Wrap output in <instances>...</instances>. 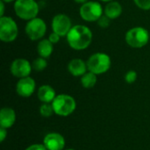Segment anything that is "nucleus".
<instances>
[{
	"mask_svg": "<svg viewBox=\"0 0 150 150\" xmlns=\"http://www.w3.org/2000/svg\"><path fill=\"white\" fill-rule=\"evenodd\" d=\"M69 46L76 51H82L90 47L92 42L91 30L83 25H73L66 36Z\"/></svg>",
	"mask_w": 150,
	"mask_h": 150,
	"instance_id": "nucleus-1",
	"label": "nucleus"
},
{
	"mask_svg": "<svg viewBox=\"0 0 150 150\" xmlns=\"http://www.w3.org/2000/svg\"><path fill=\"white\" fill-rule=\"evenodd\" d=\"M54 114L60 117H68L76 108V102L73 97L68 94H59L51 103Z\"/></svg>",
	"mask_w": 150,
	"mask_h": 150,
	"instance_id": "nucleus-2",
	"label": "nucleus"
},
{
	"mask_svg": "<svg viewBox=\"0 0 150 150\" xmlns=\"http://www.w3.org/2000/svg\"><path fill=\"white\" fill-rule=\"evenodd\" d=\"M88 71H91L96 75H102L106 73L111 66V57L105 53H95L91 54L86 62Z\"/></svg>",
	"mask_w": 150,
	"mask_h": 150,
	"instance_id": "nucleus-3",
	"label": "nucleus"
},
{
	"mask_svg": "<svg viewBox=\"0 0 150 150\" xmlns=\"http://www.w3.org/2000/svg\"><path fill=\"white\" fill-rule=\"evenodd\" d=\"M125 40L129 47L134 48H142L149 43L150 33L142 26H135L126 33Z\"/></svg>",
	"mask_w": 150,
	"mask_h": 150,
	"instance_id": "nucleus-4",
	"label": "nucleus"
},
{
	"mask_svg": "<svg viewBox=\"0 0 150 150\" xmlns=\"http://www.w3.org/2000/svg\"><path fill=\"white\" fill-rule=\"evenodd\" d=\"M40 11L35 0H16L14 2L15 14L21 19L29 21L37 17Z\"/></svg>",
	"mask_w": 150,
	"mask_h": 150,
	"instance_id": "nucleus-5",
	"label": "nucleus"
},
{
	"mask_svg": "<svg viewBox=\"0 0 150 150\" xmlns=\"http://www.w3.org/2000/svg\"><path fill=\"white\" fill-rule=\"evenodd\" d=\"M18 34V27L15 20L8 16L0 17V40L10 43L14 41Z\"/></svg>",
	"mask_w": 150,
	"mask_h": 150,
	"instance_id": "nucleus-6",
	"label": "nucleus"
},
{
	"mask_svg": "<svg viewBox=\"0 0 150 150\" xmlns=\"http://www.w3.org/2000/svg\"><path fill=\"white\" fill-rule=\"evenodd\" d=\"M79 13L83 20L86 22H96L104 14V9L98 2L88 1L81 5Z\"/></svg>",
	"mask_w": 150,
	"mask_h": 150,
	"instance_id": "nucleus-7",
	"label": "nucleus"
},
{
	"mask_svg": "<svg viewBox=\"0 0 150 150\" xmlns=\"http://www.w3.org/2000/svg\"><path fill=\"white\" fill-rule=\"evenodd\" d=\"M25 32L31 40H40L47 33V24L40 18H34L27 21Z\"/></svg>",
	"mask_w": 150,
	"mask_h": 150,
	"instance_id": "nucleus-8",
	"label": "nucleus"
},
{
	"mask_svg": "<svg viewBox=\"0 0 150 150\" xmlns=\"http://www.w3.org/2000/svg\"><path fill=\"white\" fill-rule=\"evenodd\" d=\"M51 26L54 33H57L61 37H66L73 25L71 19L68 15L59 13L53 18Z\"/></svg>",
	"mask_w": 150,
	"mask_h": 150,
	"instance_id": "nucleus-9",
	"label": "nucleus"
},
{
	"mask_svg": "<svg viewBox=\"0 0 150 150\" xmlns=\"http://www.w3.org/2000/svg\"><path fill=\"white\" fill-rule=\"evenodd\" d=\"M33 70L32 63L24 58L15 59L10 67V71L11 75L18 79L29 76Z\"/></svg>",
	"mask_w": 150,
	"mask_h": 150,
	"instance_id": "nucleus-10",
	"label": "nucleus"
},
{
	"mask_svg": "<svg viewBox=\"0 0 150 150\" xmlns=\"http://www.w3.org/2000/svg\"><path fill=\"white\" fill-rule=\"evenodd\" d=\"M35 88H36V83L34 79L29 76L18 79L16 84V92L19 97L29 98L34 93Z\"/></svg>",
	"mask_w": 150,
	"mask_h": 150,
	"instance_id": "nucleus-11",
	"label": "nucleus"
},
{
	"mask_svg": "<svg viewBox=\"0 0 150 150\" xmlns=\"http://www.w3.org/2000/svg\"><path fill=\"white\" fill-rule=\"evenodd\" d=\"M65 139L59 133H49L43 139V145L47 150H64Z\"/></svg>",
	"mask_w": 150,
	"mask_h": 150,
	"instance_id": "nucleus-12",
	"label": "nucleus"
},
{
	"mask_svg": "<svg viewBox=\"0 0 150 150\" xmlns=\"http://www.w3.org/2000/svg\"><path fill=\"white\" fill-rule=\"evenodd\" d=\"M16 122V112L11 107H3L0 111V127L11 128Z\"/></svg>",
	"mask_w": 150,
	"mask_h": 150,
	"instance_id": "nucleus-13",
	"label": "nucleus"
},
{
	"mask_svg": "<svg viewBox=\"0 0 150 150\" xmlns=\"http://www.w3.org/2000/svg\"><path fill=\"white\" fill-rule=\"evenodd\" d=\"M68 70L73 76L81 77L88 71L87 63L82 59H73L68 63Z\"/></svg>",
	"mask_w": 150,
	"mask_h": 150,
	"instance_id": "nucleus-14",
	"label": "nucleus"
},
{
	"mask_svg": "<svg viewBox=\"0 0 150 150\" xmlns=\"http://www.w3.org/2000/svg\"><path fill=\"white\" fill-rule=\"evenodd\" d=\"M37 96H38L39 100L41 103L51 104L57 95H56L54 89L52 86H50L48 84H44V85H41L38 89Z\"/></svg>",
	"mask_w": 150,
	"mask_h": 150,
	"instance_id": "nucleus-15",
	"label": "nucleus"
},
{
	"mask_svg": "<svg viewBox=\"0 0 150 150\" xmlns=\"http://www.w3.org/2000/svg\"><path fill=\"white\" fill-rule=\"evenodd\" d=\"M122 13V6L117 1H111L107 3L104 9V14L111 19L118 18Z\"/></svg>",
	"mask_w": 150,
	"mask_h": 150,
	"instance_id": "nucleus-16",
	"label": "nucleus"
},
{
	"mask_svg": "<svg viewBox=\"0 0 150 150\" xmlns=\"http://www.w3.org/2000/svg\"><path fill=\"white\" fill-rule=\"evenodd\" d=\"M54 44L48 39H42L38 42L37 52L40 57L47 59L53 53Z\"/></svg>",
	"mask_w": 150,
	"mask_h": 150,
	"instance_id": "nucleus-17",
	"label": "nucleus"
},
{
	"mask_svg": "<svg viewBox=\"0 0 150 150\" xmlns=\"http://www.w3.org/2000/svg\"><path fill=\"white\" fill-rule=\"evenodd\" d=\"M98 75L91 72V71H87L83 76H81V84L83 88L85 89H91L93 88L97 82H98Z\"/></svg>",
	"mask_w": 150,
	"mask_h": 150,
	"instance_id": "nucleus-18",
	"label": "nucleus"
},
{
	"mask_svg": "<svg viewBox=\"0 0 150 150\" xmlns=\"http://www.w3.org/2000/svg\"><path fill=\"white\" fill-rule=\"evenodd\" d=\"M32 67L33 69L37 71V72H41L43 71L47 67V62L46 58L43 57H38L35 60H33V62H32Z\"/></svg>",
	"mask_w": 150,
	"mask_h": 150,
	"instance_id": "nucleus-19",
	"label": "nucleus"
},
{
	"mask_svg": "<svg viewBox=\"0 0 150 150\" xmlns=\"http://www.w3.org/2000/svg\"><path fill=\"white\" fill-rule=\"evenodd\" d=\"M39 112L40 114L44 118H49L53 114H54L52 104H48V103H42V105L40 106Z\"/></svg>",
	"mask_w": 150,
	"mask_h": 150,
	"instance_id": "nucleus-20",
	"label": "nucleus"
},
{
	"mask_svg": "<svg viewBox=\"0 0 150 150\" xmlns=\"http://www.w3.org/2000/svg\"><path fill=\"white\" fill-rule=\"evenodd\" d=\"M137 77H138V76H137V73L135 70H129L125 75V81L127 83L131 84V83H134L137 80Z\"/></svg>",
	"mask_w": 150,
	"mask_h": 150,
	"instance_id": "nucleus-21",
	"label": "nucleus"
},
{
	"mask_svg": "<svg viewBox=\"0 0 150 150\" xmlns=\"http://www.w3.org/2000/svg\"><path fill=\"white\" fill-rule=\"evenodd\" d=\"M135 5L144 11L150 10V0H134Z\"/></svg>",
	"mask_w": 150,
	"mask_h": 150,
	"instance_id": "nucleus-22",
	"label": "nucleus"
},
{
	"mask_svg": "<svg viewBox=\"0 0 150 150\" xmlns=\"http://www.w3.org/2000/svg\"><path fill=\"white\" fill-rule=\"evenodd\" d=\"M111 18H109L107 16H105V14H103L101 16V18L97 21L98 25L101 27V28H107L109 27L110 24H111Z\"/></svg>",
	"mask_w": 150,
	"mask_h": 150,
	"instance_id": "nucleus-23",
	"label": "nucleus"
},
{
	"mask_svg": "<svg viewBox=\"0 0 150 150\" xmlns=\"http://www.w3.org/2000/svg\"><path fill=\"white\" fill-rule=\"evenodd\" d=\"M25 150H47L43 144H32L28 146Z\"/></svg>",
	"mask_w": 150,
	"mask_h": 150,
	"instance_id": "nucleus-24",
	"label": "nucleus"
},
{
	"mask_svg": "<svg viewBox=\"0 0 150 150\" xmlns=\"http://www.w3.org/2000/svg\"><path fill=\"white\" fill-rule=\"evenodd\" d=\"M61 36L60 35H58L57 33H50L49 34V37H48V40L53 43V44H56V43H58L59 41H60V40H61Z\"/></svg>",
	"mask_w": 150,
	"mask_h": 150,
	"instance_id": "nucleus-25",
	"label": "nucleus"
},
{
	"mask_svg": "<svg viewBox=\"0 0 150 150\" xmlns=\"http://www.w3.org/2000/svg\"><path fill=\"white\" fill-rule=\"evenodd\" d=\"M7 137V129L0 127V142H4Z\"/></svg>",
	"mask_w": 150,
	"mask_h": 150,
	"instance_id": "nucleus-26",
	"label": "nucleus"
},
{
	"mask_svg": "<svg viewBox=\"0 0 150 150\" xmlns=\"http://www.w3.org/2000/svg\"><path fill=\"white\" fill-rule=\"evenodd\" d=\"M4 2L0 0V9H1V11H0V17H3L4 16Z\"/></svg>",
	"mask_w": 150,
	"mask_h": 150,
	"instance_id": "nucleus-27",
	"label": "nucleus"
},
{
	"mask_svg": "<svg viewBox=\"0 0 150 150\" xmlns=\"http://www.w3.org/2000/svg\"><path fill=\"white\" fill-rule=\"evenodd\" d=\"M76 3H77V4H84V3H86V2H88V0H74Z\"/></svg>",
	"mask_w": 150,
	"mask_h": 150,
	"instance_id": "nucleus-28",
	"label": "nucleus"
},
{
	"mask_svg": "<svg viewBox=\"0 0 150 150\" xmlns=\"http://www.w3.org/2000/svg\"><path fill=\"white\" fill-rule=\"evenodd\" d=\"M2 1H4V3L8 4V3H11V2H14V1H16V0H2Z\"/></svg>",
	"mask_w": 150,
	"mask_h": 150,
	"instance_id": "nucleus-29",
	"label": "nucleus"
},
{
	"mask_svg": "<svg viewBox=\"0 0 150 150\" xmlns=\"http://www.w3.org/2000/svg\"><path fill=\"white\" fill-rule=\"evenodd\" d=\"M100 1H102V2H106V3H109V2H111V1H113V0H100Z\"/></svg>",
	"mask_w": 150,
	"mask_h": 150,
	"instance_id": "nucleus-30",
	"label": "nucleus"
},
{
	"mask_svg": "<svg viewBox=\"0 0 150 150\" xmlns=\"http://www.w3.org/2000/svg\"><path fill=\"white\" fill-rule=\"evenodd\" d=\"M64 150H76V149H64Z\"/></svg>",
	"mask_w": 150,
	"mask_h": 150,
	"instance_id": "nucleus-31",
	"label": "nucleus"
}]
</instances>
